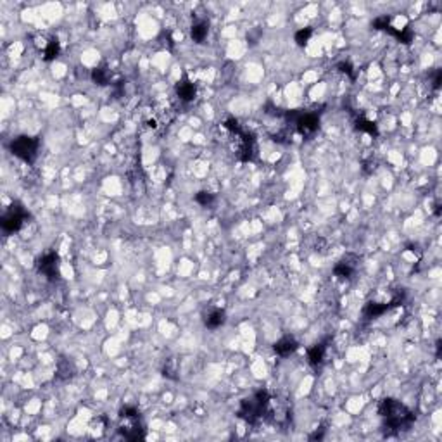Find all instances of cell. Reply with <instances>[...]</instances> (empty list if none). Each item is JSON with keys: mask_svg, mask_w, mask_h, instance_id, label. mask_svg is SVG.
Returning a JSON list of instances; mask_svg holds the SVG:
<instances>
[{"mask_svg": "<svg viewBox=\"0 0 442 442\" xmlns=\"http://www.w3.org/2000/svg\"><path fill=\"white\" fill-rule=\"evenodd\" d=\"M25 218H26L25 207L19 204V202H16V204L11 206L9 209H7V213L2 216L0 225H2V228L6 230V232H18V230L23 226Z\"/></svg>", "mask_w": 442, "mask_h": 442, "instance_id": "obj_5", "label": "cell"}, {"mask_svg": "<svg viewBox=\"0 0 442 442\" xmlns=\"http://www.w3.org/2000/svg\"><path fill=\"white\" fill-rule=\"evenodd\" d=\"M226 320V315L223 310H211L209 313L206 315L204 318V323L207 328H211V330H214V328H220L223 323H225Z\"/></svg>", "mask_w": 442, "mask_h": 442, "instance_id": "obj_8", "label": "cell"}, {"mask_svg": "<svg viewBox=\"0 0 442 442\" xmlns=\"http://www.w3.org/2000/svg\"><path fill=\"white\" fill-rule=\"evenodd\" d=\"M57 54H59V42L57 40H50L49 44L45 45L44 49V59L45 61H52L57 57Z\"/></svg>", "mask_w": 442, "mask_h": 442, "instance_id": "obj_13", "label": "cell"}, {"mask_svg": "<svg viewBox=\"0 0 442 442\" xmlns=\"http://www.w3.org/2000/svg\"><path fill=\"white\" fill-rule=\"evenodd\" d=\"M11 151H13V154L18 156L19 159H23V161L26 163H31L37 158L38 140L31 138V136H18L13 142V145H11Z\"/></svg>", "mask_w": 442, "mask_h": 442, "instance_id": "obj_4", "label": "cell"}, {"mask_svg": "<svg viewBox=\"0 0 442 442\" xmlns=\"http://www.w3.org/2000/svg\"><path fill=\"white\" fill-rule=\"evenodd\" d=\"M358 128L359 130H363V131H368V133H371V135H377V128H375V124L373 123H370V121H366V119H358Z\"/></svg>", "mask_w": 442, "mask_h": 442, "instance_id": "obj_18", "label": "cell"}, {"mask_svg": "<svg viewBox=\"0 0 442 442\" xmlns=\"http://www.w3.org/2000/svg\"><path fill=\"white\" fill-rule=\"evenodd\" d=\"M380 414L385 418V425L389 428H401L413 421V414L396 399H385L380 406Z\"/></svg>", "mask_w": 442, "mask_h": 442, "instance_id": "obj_1", "label": "cell"}, {"mask_svg": "<svg viewBox=\"0 0 442 442\" xmlns=\"http://www.w3.org/2000/svg\"><path fill=\"white\" fill-rule=\"evenodd\" d=\"M93 80L99 85H105L107 83V74L104 73V69H95V71H93Z\"/></svg>", "mask_w": 442, "mask_h": 442, "instance_id": "obj_19", "label": "cell"}, {"mask_svg": "<svg viewBox=\"0 0 442 442\" xmlns=\"http://www.w3.org/2000/svg\"><path fill=\"white\" fill-rule=\"evenodd\" d=\"M296 124H297V130H299L301 133H304V135H310V133H315L316 130H318L320 119H318V116H316V114L304 112V114H301L299 118L296 119Z\"/></svg>", "mask_w": 442, "mask_h": 442, "instance_id": "obj_6", "label": "cell"}, {"mask_svg": "<svg viewBox=\"0 0 442 442\" xmlns=\"http://www.w3.org/2000/svg\"><path fill=\"white\" fill-rule=\"evenodd\" d=\"M311 28H304V30H301V31H297L296 33V42L299 45H304V44H308V40H310L311 38Z\"/></svg>", "mask_w": 442, "mask_h": 442, "instance_id": "obj_16", "label": "cell"}, {"mask_svg": "<svg viewBox=\"0 0 442 442\" xmlns=\"http://www.w3.org/2000/svg\"><path fill=\"white\" fill-rule=\"evenodd\" d=\"M177 92L182 100H194L195 99V87L189 80H182L177 87Z\"/></svg>", "mask_w": 442, "mask_h": 442, "instance_id": "obj_10", "label": "cell"}, {"mask_svg": "<svg viewBox=\"0 0 442 442\" xmlns=\"http://www.w3.org/2000/svg\"><path fill=\"white\" fill-rule=\"evenodd\" d=\"M354 273V266H351L349 263H346V261H342L340 264L335 266V275L337 276H351Z\"/></svg>", "mask_w": 442, "mask_h": 442, "instance_id": "obj_15", "label": "cell"}, {"mask_svg": "<svg viewBox=\"0 0 442 442\" xmlns=\"http://www.w3.org/2000/svg\"><path fill=\"white\" fill-rule=\"evenodd\" d=\"M57 256L54 252H49L45 254L44 257L40 259V271L44 273L45 276H49V278H56L57 276Z\"/></svg>", "mask_w": 442, "mask_h": 442, "instance_id": "obj_7", "label": "cell"}, {"mask_svg": "<svg viewBox=\"0 0 442 442\" xmlns=\"http://www.w3.org/2000/svg\"><path fill=\"white\" fill-rule=\"evenodd\" d=\"M268 406H269V396L268 392L264 390H259V392L252 394L251 397L244 399L240 406V416L245 418L247 421L254 423L256 420H259L263 414L268 411Z\"/></svg>", "mask_w": 442, "mask_h": 442, "instance_id": "obj_2", "label": "cell"}, {"mask_svg": "<svg viewBox=\"0 0 442 442\" xmlns=\"http://www.w3.org/2000/svg\"><path fill=\"white\" fill-rule=\"evenodd\" d=\"M121 418L124 420V423L121 425V433L124 435V439L136 440L143 437V425L140 421L138 411L135 408H124L121 411Z\"/></svg>", "mask_w": 442, "mask_h": 442, "instance_id": "obj_3", "label": "cell"}, {"mask_svg": "<svg viewBox=\"0 0 442 442\" xmlns=\"http://www.w3.org/2000/svg\"><path fill=\"white\" fill-rule=\"evenodd\" d=\"M206 37H207V25H206V23H197V25L192 26V38H194L197 44L204 42Z\"/></svg>", "mask_w": 442, "mask_h": 442, "instance_id": "obj_12", "label": "cell"}, {"mask_svg": "<svg viewBox=\"0 0 442 442\" xmlns=\"http://www.w3.org/2000/svg\"><path fill=\"white\" fill-rule=\"evenodd\" d=\"M195 201H197L199 204H202V206H209L211 202L214 201V195L209 194V192H199V194L195 195Z\"/></svg>", "mask_w": 442, "mask_h": 442, "instance_id": "obj_17", "label": "cell"}, {"mask_svg": "<svg viewBox=\"0 0 442 442\" xmlns=\"http://www.w3.org/2000/svg\"><path fill=\"white\" fill-rule=\"evenodd\" d=\"M325 358V346L323 344H316L313 346L310 351H308V359H310L311 365H320Z\"/></svg>", "mask_w": 442, "mask_h": 442, "instance_id": "obj_11", "label": "cell"}, {"mask_svg": "<svg viewBox=\"0 0 442 442\" xmlns=\"http://www.w3.org/2000/svg\"><path fill=\"white\" fill-rule=\"evenodd\" d=\"M387 310H389V304H375V303H370L368 306H366L365 310V315L370 316V318H375V316H380L382 313H385Z\"/></svg>", "mask_w": 442, "mask_h": 442, "instance_id": "obj_14", "label": "cell"}, {"mask_svg": "<svg viewBox=\"0 0 442 442\" xmlns=\"http://www.w3.org/2000/svg\"><path fill=\"white\" fill-rule=\"evenodd\" d=\"M297 349V342L292 337H283L275 344V353L280 356H288Z\"/></svg>", "mask_w": 442, "mask_h": 442, "instance_id": "obj_9", "label": "cell"}]
</instances>
